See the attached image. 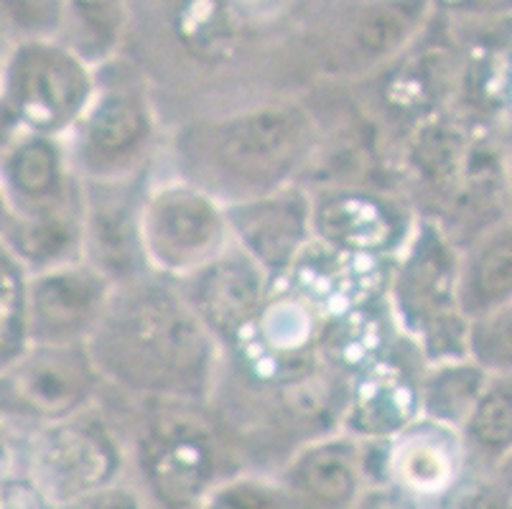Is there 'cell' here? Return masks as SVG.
I'll list each match as a JSON object with an SVG mask.
<instances>
[{"label":"cell","instance_id":"28","mask_svg":"<svg viewBox=\"0 0 512 509\" xmlns=\"http://www.w3.org/2000/svg\"><path fill=\"white\" fill-rule=\"evenodd\" d=\"M278 494L253 482H235L214 489L199 509H278Z\"/></svg>","mask_w":512,"mask_h":509},{"label":"cell","instance_id":"7","mask_svg":"<svg viewBox=\"0 0 512 509\" xmlns=\"http://www.w3.org/2000/svg\"><path fill=\"white\" fill-rule=\"evenodd\" d=\"M227 214L192 184H164L141 207V242L148 263L164 273L192 275L227 245Z\"/></svg>","mask_w":512,"mask_h":509},{"label":"cell","instance_id":"13","mask_svg":"<svg viewBox=\"0 0 512 509\" xmlns=\"http://www.w3.org/2000/svg\"><path fill=\"white\" fill-rule=\"evenodd\" d=\"M227 224L237 232L242 252H248L263 270H278L291 265L304 247L311 209L299 191L263 194L232 207Z\"/></svg>","mask_w":512,"mask_h":509},{"label":"cell","instance_id":"12","mask_svg":"<svg viewBox=\"0 0 512 509\" xmlns=\"http://www.w3.org/2000/svg\"><path fill=\"white\" fill-rule=\"evenodd\" d=\"M186 278V303L197 311L204 326L217 334L235 336L263 306L265 275L248 252L225 250L220 258Z\"/></svg>","mask_w":512,"mask_h":509},{"label":"cell","instance_id":"14","mask_svg":"<svg viewBox=\"0 0 512 509\" xmlns=\"http://www.w3.org/2000/svg\"><path fill=\"white\" fill-rule=\"evenodd\" d=\"M85 191V260L110 280L128 278L143 255L141 212L113 181H82ZM146 260V255H143Z\"/></svg>","mask_w":512,"mask_h":509},{"label":"cell","instance_id":"16","mask_svg":"<svg viewBox=\"0 0 512 509\" xmlns=\"http://www.w3.org/2000/svg\"><path fill=\"white\" fill-rule=\"evenodd\" d=\"M286 482L306 509H352L362 494V456L352 441L314 443L293 461Z\"/></svg>","mask_w":512,"mask_h":509},{"label":"cell","instance_id":"5","mask_svg":"<svg viewBox=\"0 0 512 509\" xmlns=\"http://www.w3.org/2000/svg\"><path fill=\"white\" fill-rule=\"evenodd\" d=\"M18 469L49 504L69 507L105 489L118 471V451L92 415L54 423L11 441Z\"/></svg>","mask_w":512,"mask_h":509},{"label":"cell","instance_id":"9","mask_svg":"<svg viewBox=\"0 0 512 509\" xmlns=\"http://www.w3.org/2000/svg\"><path fill=\"white\" fill-rule=\"evenodd\" d=\"M153 120L138 92H95L69 133L67 148L79 181H120L151 138Z\"/></svg>","mask_w":512,"mask_h":509},{"label":"cell","instance_id":"1","mask_svg":"<svg viewBox=\"0 0 512 509\" xmlns=\"http://www.w3.org/2000/svg\"><path fill=\"white\" fill-rule=\"evenodd\" d=\"M87 349L100 377L138 390L197 398L212 377V331L164 286L130 283L113 293Z\"/></svg>","mask_w":512,"mask_h":509},{"label":"cell","instance_id":"19","mask_svg":"<svg viewBox=\"0 0 512 509\" xmlns=\"http://www.w3.org/2000/svg\"><path fill=\"white\" fill-rule=\"evenodd\" d=\"M462 443L446 426L431 423V428H413L395 441L390 451V469L400 489L411 497L444 494L454 489L462 464Z\"/></svg>","mask_w":512,"mask_h":509},{"label":"cell","instance_id":"22","mask_svg":"<svg viewBox=\"0 0 512 509\" xmlns=\"http://www.w3.org/2000/svg\"><path fill=\"white\" fill-rule=\"evenodd\" d=\"M29 270L0 242V370L29 349Z\"/></svg>","mask_w":512,"mask_h":509},{"label":"cell","instance_id":"17","mask_svg":"<svg viewBox=\"0 0 512 509\" xmlns=\"http://www.w3.org/2000/svg\"><path fill=\"white\" fill-rule=\"evenodd\" d=\"M316 232L347 252L388 250L398 235V214L385 199L367 191H332L311 214Z\"/></svg>","mask_w":512,"mask_h":509},{"label":"cell","instance_id":"29","mask_svg":"<svg viewBox=\"0 0 512 509\" xmlns=\"http://www.w3.org/2000/svg\"><path fill=\"white\" fill-rule=\"evenodd\" d=\"M352 509H418V504L400 487H375L362 492Z\"/></svg>","mask_w":512,"mask_h":509},{"label":"cell","instance_id":"26","mask_svg":"<svg viewBox=\"0 0 512 509\" xmlns=\"http://www.w3.org/2000/svg\"><path fill=\"white\" fill-rule=\"evenodd\" d=\"M469 359L490 375H512V301L469 324Z\"/></svg>","mask_w":512,"mask_h":509},{"label":"cell","instance_id":"8","mask_svg":"<svg viewBox=\"0 0 512 509\" xmlns=\"http://www.w3.org/2000/svg\"><path fill=\"white\" fill-rule=\"evenodd\" d=\"M113 296V280L87 260L29 275V342L39 347H87Z\"/></svg>","mask_w":512,"mask_h":509},{"label":"cell","instance_id":"2","mask_svg":"<svg viewBox=\"0 0 512 509\" xmlns=\"http://www.w3.org/2000/svg\"><path fill=\"white\" fill-rule=\"evenodd\" d=\"M459 268L454 240L434 222L418 224L393 283L400 321L426 347L428 357L469 359V321L459 308Z\"/></svg>","mask_w":512,"mask_h":509},{"label":"cell","instance_id":"33","mask_svg":"<svg viewBox=\"0 0 512 509\" xmlns=\"http://www.w3.org/2000/svg\"><path fill=\"white\" fill-rule=\"evenodd\" d=\"M505 168H507V207L512 212V146L505 148ZM512 222V214H510Z\"/></svg>","mask_w":512,"mask_h":509},{"label":"cell","instance_id":"34","mask_svg":"<svg viewBox=\"0 0 512 509\" xmlns=\"http://www.w3.org/2000/svg\"><path fill=\"white\" fill-rule=\"evenodd\" d=\"M502 474H507V476H510V479H512V456H510V459H507V464L505 466H502Z\"/></svg>","mask_w":512,"mask_h":509},{"label":"cell","instance_id":"30","mask_svg":"<svg viewBox=\"0 0 512 509\" xmlns=\"http://www.w3.org/2000/svg\"><path fill=\"white\" fill-rule=\"evenodd\" d=\"M21 133L23 130L18 128V123L13 120V115L8 112V107L3 105V100H0V156H3V151H6L13 140H16V135H21Z\"/></svg>","mask_w":512,"mask_h":509},{"label":"cell","instance_id":"6","mask_svg":"<svg viewBox=\"0 0 512 509\" xmlns=\"http://www.w3.org/2000/svg\"><path fill=\"white\" fill-rule=\"evenodd\" d=\"M309 118L293 105H260L222 120L209 133V161L250 189L281 181L309 148Z\"/></svg>","mask_w":512,"mask_h":509},{"label":"cell","instance_id":"4","mask_svg":"<svg viewBox=\"0 0 512 509\" xmlns=\"http://www.w3.org/2000/svg\"><path fill=\"white\" fill-rule=\"evenodd\" d=\"M100 382L87 347H39L0 370V431L11 441L85 413Z\"/></svg>","mask_w":512,"mask_h":509},{"label":"cell","instance_id":"18","mask_svg":"<svg viewBox=\"0 0 512 509\" xmlns=\"http://www.w3.org/2000/svg\"><path fill=\"white\" fill-rule=\"evenodd\" d=\"M512 301V222L495 224L469 242L459 268V308L472 321Z\"/></svg>","mask_w":512,"mask_h":509},{"label":"cell","instance_id":"24","mask_svg":"<svg viewBox=\"0 0 512 509\" xmlns=\"http://www.w3.org/2000/svg\"><path fill=\"white\" fill-rule=\"evenodd\" d=\"M123 28V11L110 3H67L62 44H67L87 64L118 39Z\"/></svg>","mask_w":512,"mask_h":509},{"label":"cell","instance_id":"3","mask_svg":"<svg viewBox=\"0 0 512 509\" xmlns=\"http://www.w3.org/2000/svg\"><path fill=\"white\" fill-rule=\"evenodd\" d=\"M90 64L59 39L18 41L0 77V100L23 133L69 138L95 97Z\"/></svg>","mask_w":512,"mask_h":509},{"label":"cell","instance_id":"10","mask_svg":"<svg viewBox=\"0 0 512 509\" xmlns=\"http://www.w3.org/2000/svg\"><path fill=\"white\" fill-rule=\"evenodd\" d=\"M141 466L161 502L171 509H197L212 494L214 438L197 418L171 415L143 438Z\"/></svg>","mask_w":512,"mask_h":509},{"label":"cell","instance_id":"15","mask_svg":"<svg viewBox=\"0 0 512 509\" xmlns=\"http://www.w3.org/2000/svg\"><path fill=\"white\" fill-rule=\"evenodd\" d=\"M3 245L29 275L85 260V191L59 207L13 214Z\"/></svg>","mask_w":512,"mask_h":509},{"label":"cell","instance_id":"23","mask_svg":"<svg viewBox=\"0 0 512 509\" xmlns=\"http://www.w3.org/2000/svg\"><path fill=\"white\" fill-rule=\"evenodd\" d=\"M421 6H372L352 23V41L357 54L367 59H385L408 44L421 23Z\"/></svg>","mask_w":512,"mask_h":509},{"label":"cell","instance_id":"20","mask_svg":"<svg viewBox=\"0 0 512 509\" xmlns=\"http://www.w3.org/2000/svg\"><path fill=\"white\" fill-rule=\"evenodd\" d=\"M464 448L479 471H500L512 456V375H490L464 423Z\"/></svg>","mask_w":512,"mask_h":509},{"label":"cell","instance_id":"27","mask_svg":"<svg viewBox=\"0 0 512 509\" xmlns=\"http://www.w3.org/2000/svg\"><path fill=\"white\" fill-rule=\"evenodd\" d=\"M0 18L18 41L62 39L67 6L64 3H31V0H0Z\"/></svg>","mask_w":512,"mask_h":509},{"label":"cell","instance_id":"25","mask_svg":"<svg viewBox=\"0 0 512 509\" xmlns=\"http://www.w3.org/2000/svg\"><path fill=\"white\" fill-rule=\"evenodd\" d=\"M411 408L408 390L398 385V377L372 375L367 380L365 392L355 403V418L362 423V431L372 436L393 433L403 426L406 410Z\"/></svg>","mask_w":512,"mask_h":509},{"label":"cell","instance_id":"11","mask_svg":"<svg viewBox=\"0 0 512 509\" xmlns=\"http://www.w3.org/2000/svg\"><path fill=\"white\" fill-rule=\"evenodd\" d=\"M0 186L13 214H31L59 207L82 194L74 174L67 140L21 133L0 156Z\"/></svg>","mask_w":512,"mask_h":509},{"label":"cell","instance_id":"21","mask_svg":"<svg viewBox=\"0 0 512 509\" xmlns=\"http://www.w3.org/2000/svg\"><path fill=\"white\" fill-rule=\"evenodd\" d=\"M490 372L482 370L472 359L441 362L423 380L421 400L431 423L446 428H464L469 413L477 405Z\"/></svg>","mask_w":512,"mask_h":509},{"label":"cell","instance_id":"31","mask_svg":"<svg viewBox=\"0 0 512 509\" xmlns=\"http://www.w3.org/2000/svg\"><path fill=\"white\" fill-rule=\"evenodd\" d=\"M11 49H13L11 31H8V26L3 23V18H0V77H3V67H6V59L8 54H11Z\"/></svg>","mask_w":512,"mask_h":509},{"label":"cell","instance_id":"32","mask_svg":"<svg viewBox=\"0 0 512 509\" xmlns=\"http://www.w3.org/2000/svg\"><path fill=\"white\" fill-rule=\"evenodd\" d=\"M11 219H13L11 202H8L6 191H3V186H0V242H3V235H6Z\"/></svg>","mask_w":512,"mask_h":509}]
</instances>
